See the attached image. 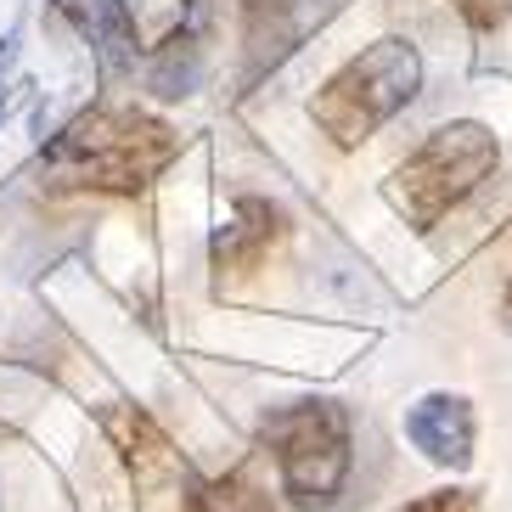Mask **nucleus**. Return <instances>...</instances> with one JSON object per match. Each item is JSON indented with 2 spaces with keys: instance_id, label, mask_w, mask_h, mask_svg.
Masks as SVG:
<instances>
[{
  "instance_id": "1",
  "label": "nucleus",
  "mask_w": 512,
  "mask_h": 512,
  "mask_svg": "<svg viewBox=\"0 0 512 512\" xmlns=\"http://www.w3.org/2000/svg\"><path fill=\"white\" fill-rule=\"evenodd\" d=\"M175 130L136 107H96L46 141V181L57 192H113L136 197L175 158Z\"/></svg>"
},
{
  "instance_id": "2",
  "label": "nucleus",
  "mask_w": 512,
  "mask_h": 512,
  "mask_svg": "<svg viewBox=\"0 0 512 512\" xmlns=\"http://www.w3.org/2000/svg\"><path fill=\"white\" fill-rule=\"evenodd\" d=\"M422 91V57L411 40H372L361 57H349L338 74L327 79L310 102L316 124L327 130L338 147H361L372 130L411 107V96Z\"/></svg>"
},
{
  "instance_id": "3",
  "label": "nucleus",
  "mask_w": 512,
  "mask_h": 512,
  "mask_svg": "<svg viewBox=\"0 0 512 512\" xmlns=\"http://www.w3.org/2000/svg\"><path fill=\"white\" fill-rule=\"evenodd\" d=\"M265 445L276 451L282 484L299 512H327L349 479V411L338 400H287L265 411Z\"/></svg>"
},
{
  "instance_id": "4",
  "label": "nucleus",
  "mask_w": 512,
  "mask_h": 512,
  "mask_svg": "<svg viewBox=\"0 0 512 512\" xmlns=\"http://www.w3.org/2000/svg\"><path fill=\"white\" fill-rule=\"evenodd\" d=\"M490 169H496V136L473 119H456V124L428 130V141L394 169L389 197L417 231H434L462 197L479 192V181Z\"/></svg>"
},
{
  "instance_id": "5",
  "label": "nucleus",
  "mask_w": 512,
  "mask_h": 512,
  "mask_svg": "<svg viewBox=\"0 0 512 512\" xmlns=\"http://www.w3.org/2000/svg\"><path fill=\"white\" fill-rule=\"evenodd\" d=\"M406 434L428 462L467 467L473 462V411L462 394H422L406 417Z\"/></svg>"
},
{
  "instance_id": "6",
  "label": "nucleus",
  "mask_w": 512,
  "mask_h": 512,
  "mask_svg": "<svg viewBox=\"0 0 512 512\" xmlns=\"http://www.w3.org/2000/svg\"><path fill=\"white\" fill-rule=\"evenodd\" d=\"M276 231H282V214L271 209V203H259V197H242L237 214H231V226L214 237V265H220V276H248L265 259V248L276 242Z\"/></svg>"
},
{
  "instance_id": "7",
  "label": "nucleus",
  "mask_w": 512,
  "mask_h": 512,
  "mask_svg": "<svg viewBox=\"0 0 512 512\" xmlns=\"http://www.w3.org/2000/svg\"><path fill=\"white\" fill-rule=\"evenodd\" d=\"M62 12L74 17V29L102 51L107 68H130L141 51V34H136V17L124 0H57Z\"/></svg>"
},
{
  "instance_id": "8",
  "label": "nucleus",
  "mask_w": 512,
  "mask_h": 512,
  "mask_svg": "<svg viewBox=\"0 0 512 512\" xmlns=\"http://www.w3.org/2000/svg\"><path fill=\"white\" fill-rule=\"evenodd\" d=\"M293 34L299 23L287 12V0H248V57H254L248 74H265L271 62H282L293 51Z\"/></svg>"
},
{
  "instance_id": "9",
  "label": "nucleus",
  "mask_w": 512,
  "mask_h": 512,
  "mask_svg": "<svg viewBox=\"0 0 512 512\" xmlns=\"http://www.w3.org/2000/svg\"><path fill=\"white\" fill-rule=\"evenodd\" d=\"M186 512H271V496L248 473H226V479L192 484L186 490Z\"/></svg>"
},
{
  "instance_id": "10",
  "label": "nucleus",
  "mask_w": 512,
  "mask_h": 512,
  "mask_svg": "<svg viewBox=\"0 0 512 512\" xmlns=\"http://www.w3.org/2000/svg\"><path fill=\"white\" fill-rule=\"evenodd\" d=\"M400 512H479V501H473V490H428Z\"/></svg>"
},
{
  "instance_id": "11",
  "label": "nucleus",
  "mask_w": 512,
  "mask_h": 512,
  "mask_svg": "<svg viewBox=\"0 0 512 512\" xmlns=\"http://www.w3.org/2000/svg\"><path fill=\"white\" fill-rule=\"evenodd\" d=\"M451 6L473 23V29H501L507 12H512V0H451Z\"/></svg>"
},
{
  "instance_id": "12",
  "label": "nucleus",
  "mask_w": 512,
  "mask_h": 512,
  "mask_svg": "<svg viewBox=\"0 0 512 512\" xmlns=\"http://www.w3.org/2000/svg\"><path fill=\"white\" fill-rule=\"evenodd\" d=\"M186 6H192V12H203V6H209V0H186Z\"/></svg>"
},
{
  "instance_id": "13",
  "label": "nucleus",
  "mask_w": 512,
  "mask_h": 512,
  "mask_svg": "<svg viewBox=\"0 0 512 512\" xmlns=\"http://www.w3.org/2000/svg\"><path fill=\"white\" fill-rule=\"evenodd\" d=\"M507 310H512V293H507Z\"/></svg>"
}]
</instances>
